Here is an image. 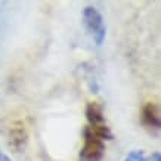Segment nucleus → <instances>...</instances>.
Instances as JSON below:
<instances>
[{
    "mask_svg": "<svg viewBox=\"0 0 161 161\" xmlns=\"http://www.w3.org/2000/svg\"><path fill=\"white\" fill-rule=\"evenodd\" d=\"M83 24L89 34L93 37L95 43L101 46L107 36V28L103 24V18L95 6H86L83 10Z\"/></svg>",
    "mask_w": 161,
    "mask_h": 161,
    "instance_id": "nucleus-1",
    "label": "nucleus"
},
{
    "mask_svg": "<svg viewBox=\"0 0 161 161\" xmlns=\"http://www.w3.org/2000/svg\"><path fill=\"white\" fill-rule=\"evenodd\" d=\"M84 145L80 151V161H101L105 154V143L92 133L89 127L83 130Z\"/></svg>",
    "mask_w": 161,
    "mask_h": 161,
    "instance_id": "nucleus-2",
    "label": "nucleus"
},
{
    "mask_svg": "<svg viewBox=\"0 0 161 161\" xmlns=\"http://www.w3.org/2000/svg\"><path fill=\"white\" fill-rule=\"evenodd\" d=\"M142 123L149 129L158 130L161 127V118H160V108L154 102H148L145 107L142 108Z\"/></svg>",
    "mask_w": 161,
    "mask_h": 161,
    "instance_id": "nucleus-3",
    "label": "nucleus"
},
{
    "mask_svg": "<svg viewBox=\"0 0 161 161\" xmlns=\"http://www.w3.org/2000/svg\"><path fill=\"white\" fill-rule=\"evenodd\" d=\"M27 139H28V135L24 124L22 123L12 124V127L9 129V142L16 151H21L27 145Z\"/></svg>",
    "mask_w": 161,
    "mask_h": 161,
    "instance_id": "nucleus-4",
    "label": "nucleus"
},
{
    "mask_svg": "<svg viewBox=\"0 0 161 161\" xmlns=\"http://www.w3.org/2000/svg\"><path fill=\"white\" fill-rule=\"evenodd\" d=\"M86 118L90 123L89 127L102 126L105 124V117H103V109L98 102H89L86 107Z\"/></svg>",
    "mask_w": 161,
    "mask_h": 161,
    "instance_id": "nucleus-5",
    "label": "nucleus"
},
{
    "mask_svg": "<svg viewBox=\"0 0 161 161\" xmlns=\"http://www.w3.org/2000/svg\"><path fill=\"white\" fill-rule=\"evenodd\" d=\"M124 161H145V154H143V151L135 149V151H130L127 154Z\"/></svg>",
    "mask_w": 161,
    "mask_h": 161,
    "instance_id": "nucleus-6",
    "label": "nucleus"
},
{
    "mask_svg": "<svg viewBox=\"0 0 161 161\" xmlns=\"http://www.w3.org/2000/svg\"><path fill=\"white\" fill-rule=\"evenodd\" d=\"M151 161H161V155H160V152H152V155H151Z\"/></svg>",
    "mask_w": 161,
    "mask_h": 161,
    "instance_id": "nucleus-7",
    "label": "nucleus"
},
{
    "mask_svg": "<svg viewBox=\"0 0 161 161\" xmlns=\"http://www.w3.org/2000/svg\"><path fill=\"white\" fill-rule=\"evenodd\" d=\"M0 161H12V160H10V158L6 155V154H3V152L0 151Z\"/></svg>",
    "mask_w": 161,
    "mask_h": 161,
    "instance_id": "nucleus-8",
    "label": "nucleus"
}]
</instances>
